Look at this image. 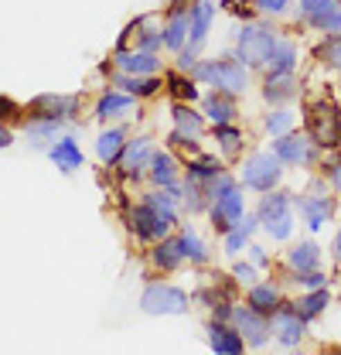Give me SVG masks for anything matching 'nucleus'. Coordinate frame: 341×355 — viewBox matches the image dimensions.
I'll return each instance as SVG.
<instances>
[{"mask_svg":"<svg viewBox=\"0 0 341 355\" xmlns=\"http://www.w3.org/2000/svg\"><path fill=\"white\" fill-rule=\"evenodd\" d=\"M250 304L273 318V311L280 308L283 301H280V291H277L273 284H253V287H250Z\"/></svg>","mask_w":341,"mask_h":355,"instance_id":"nucleus-24","label":"nucleus"},{"mask_svg":"<svg viewBox=\"0 0 341 355\" xmlns=\"http://www.w3.org/2000/svg\"><path fill=\"white\" fill-rule=\"evenodd\" d=\"M225 3H236V0H225Z\"/></svg>","mask_w":341,"mask_h":355,"instance_id":"nucleus-48","label":"nucleus"},{"mask_svg":"<svg viewBox=\"0 0 341 355\" xmlns=\"http://www.w3.org/2000/svg\"><path fill=\"white\" fill-rule=\"evenodd\" d=\"M290 205H294V198H290V191H270L263 202H259V222H263V229L277 239V243H283V239H290V232H294V212H290Z\"/></svg>","mask_w":341,"mask_h":355,"instance_id":"nucleus-2","label":"nucleus"},{"mask_svg":"<svg viewBox=\"0 0 341 355\" xmlns=\"http://www.w3.org/2000/svg\"><path fill=\"white\" fill-rule=\"evenodd\" d=\"M51 161H55L62 171H76V168L82 164V150H79V144H76V140L62 137V140L51 147Z\"/></svg>","mask_w":341,"mask_h":355,"instance_id":"nucleus-21","label":"nucleus"},{"mask_svg":"<svg viewBox=\"0 0 341 355\" xmlns=\"http://www.w3.org/2000/svg\"><path fill=\"white\" fill-rule=\"evenodd\" d=\"M191 76L209 83V86L222 89V92H243L250 86V65L239 62V58H215V62H195L191 65Z\"/></svg>","mask_w":341,"mask_h":355,"instance_id":"nucleus-1","label":"nucleus"},{"mask_svg":"<svg viewBox=\"0 0 341 355\" xmlns=\"http://www.w3.org/2000/svg\"><path fill=\"white\" fill-rule=\"evenodd\" d=\"M287 3L290 0H256V7L266 10V14H280V10H287Z\"/></svg>","mask_w":341,"mask_h":355,"instance_id":"nucleus-43","label":"nucleus"},{"mask_svg":"<svg viewBox=\"0 0 341 355\" xmlns=\"http://www.w3.org/2000/svg\"><path fill=\"white\" fill-rule=\"evenodd\" d=\"M335 7H341V0H300V21H311V17L328 14Z\"/></svg>","mask_w":341,"mask_h":355,"instance_id":"nucleus-35","label":"nucleus"},{"mask_svg":"<svg viewBox=\"0 0 341 355\" xmlns=\"http://www.w3.org/2000/svg\"><path fill=\"white\" fill-rule=\"evenodd\" d=\"M263 96L270 103H290L297 96V79L294 72H266V83H263Z\"/></svg>","mask_w":341,"mask_h":355,"instance_id":"nucleus-15","label":"nucleus"},{"mask_svg":"<svg viewBox=\"0 0 341 355\" xmlns=\"http://www.w3.org/2000/svg\"><path fill=\"white\" fill-rule=\"evenodd\" d=\"M297 44L294 42H280L277 44V51H273V58H270V72H294L297 69Z\"/></svg>","mask_w":341,"mask_h":355,"instance_id":"nucleus-28","label":"nucleus"},{"mask_svg":"<svg viewBox=\"0 0 341 355\" xmlns=\"http://www.w3.org/2000/svg\"><path fill=\"white\" fill-rule=\"evenodd\" d=\"M140 308L147 314H184L188 311V294L168 287V284H150L140 297Z\"/></svg>","mask_w":341,"mask_h":355,"instance_id":"nucleus-7","label":"nucleus"},{"mask_svg":"<svg viewBox=\"0 0 341 355\" xmlns=\"http://www.w3.org/2000/svg\"><path fill=\"white\" fill-rule=\"evenodd\" d=\"M290 127H294V113H290V110H277V113L266 116V130L277 133V137L290 133Z\"/></svg>","mask_w":341,"mask_h":355,"instance_id":"nucleus-36","label":"nucleus"},{"mask_svg":"<svg viewBox=\"0 0 341 355\" xmlns=\"http://www.w3.org/2000/svg\"><path fill=\"white\" fill-rule=\"evenodd\" d=\"M116 65L123 72H133V76H154L157 72V58L154 51H116Z\"/></svg>","mask_w":341,"mask_h":355,"instance_id":"nucleus-18","label":"nucleus"},{"mask_svg":"<svg viewBox=\"0 0 341 355\" xmlns=\"http://www.w3.org/2000/svg\"><path fill=\"white\" fill-rule=\"evenodd\" d=\"M280 164L283 161L277 154H253V157H246V164H243V184L253 188V191H273L280 184V178H283Z\"/></svg>","mask_w":341,"mask_h":355,"instance_id":"nucleus-5","label":"nucleus"},{"mask_svg":"<svg viewBox=\"0 0 341 355\" xmlns=\"http://www.w3.org/2000/svg\"><path fill=\"white\" fill-rule=\"evenodd\" d=\"M177 243H181V253H184V260H195V263H205V246H202V239L191 232V229H184L181 236H177Z\"/></svg>","mask_w":341,"mask_h":355,"instance_id":"nucleus-32","label":"nucleus"},{"mask_svg":"<svg viewBox=\"0 0 341 355\" xmlns=\"http://www.w3.org/2000/svg\"><path fill=\"white\" fill-rule=\"evenodd\" d=\"M10 144H14L10 130H7V127H0V147H10Z\"/></svg>","mask_w":341,"mask_h":355,"instance_id":"nucleus-46","label":"nucleus"},{"mask_svg":"<svg viewBox=\"0 0 341 355\" xmlns=\"http://www.w3.org/2000/svg\"><path fill=\"white\" fill-rule=\"evenodd\" d=\"M154 157V147H150V140L147 137H137V140H130L127 147H123V175L137 178L140 175V168H147V161Z\"/></svg>","mask_w":341,"mask_h":355,"instance_id":"nucleus-16","label":"nucleus"},{"mask_svg":"<svg viewBox=\"0 0 341 355\" xmlns=\"http://www.w3.org/2000/svg\"><path fill=\"white\" fill-rule=\"evenodd\" d=\"M307 24H311L314 31H321V35H341V7L328 10V14H317V17H311Z\"/></svg>","mask_w":341,"mask_h":355,"instance_id":"nucleus-33","label":"nucleus"},{"mask_svg":"<svg viewBox=\"0 0 341 355\" xmlns=\"http://www.w3.org/2000/svg\"><path fill=\"white\" fill-rule=\"evenodd\" d=\"M116 86H123L127 92L133 96H154L161 83L154 79V76H133V72H123V76H116Z\"/></svg>","mask_w":341,"mask_h":355,"instance_id":"nucleus-26","label":"nucleus"},{"mask_svg":"<svg viewBox=\"0 0 341 355\" xmlns=\"http://www.w3.org/2000/svg\"><path fill=\"white\" fill-rule=\"evenodd\" d=\"M79 110L76 96H38L35 99V116H48V120H72Z\"/></svg>","mask_w":341,"mask_h":355,"instance_id":"nucleus-14","label":"nucleus"},{"mask_svg":"<svg viewBox=\"0 0 341 355\" xmlns=\"http://www.w3.org/2000/svg\"><path fill=\"white\" fill-rule=\"evenodd\" d=\"M324 178H328V188L341 195V154L338 157H331V161L324 164Z\"/></svg>","mask_w":341,"mask_h":355,"instance_id":"nucleus-41","label":"nucleus"},{"mask_svg":"<svg viewBox=\"0 0 341 355\" xmlns=\"http://www.w3.org/2000/svg\"><path fill=\"white\" fill-rule=\"evenodd\" d=\"M130 225H133L137 239H161V236H168V229H170V222L161 219L150 202H143V205H137L130 212Z\"/></svg>","mask_w":341,"mask_h":355,"instance_id":"nucleus-13","label":"nucleus"},{"mask_svg":"<svg viewBox=\"0 0 341 355\" xmlns=\"http://www.w3.org/2000/svg\"><path fill=\"white\" fill-rule=\"evenodd\" d=\"M96 150H99V157H103L106 164L120 161V157H123V130H106L103 137H99Z\"/></svg>","mask_w":341,"mask_h":355,"instance_id":"nucleus-29","label":"nucleus"},{"mask_svg":"<svg viewBox=\"0 0 341 355\" xmlns=\"http://www.w3.org/2000/svg\"><path fill=\"white\" fill-rule=\"evenodd\" d=\"M181 260H184V253H181V243H177V239H164V243H157V250H154V263L157 266L174 270Z\"/></svg>","mask_w":341,"mask_h":355,"instance_id":"nucleus-31","label":"nucleus"},{"mask_svg":"<svg viewBox=\"0 0 341 355\" xmlns=\"http://www.w3.org/2000/svg\"><path fill=\"white\" fill-rule=\"evenodd\" d=\"M294 280H297V284H304L307 291H314V287H328V277L321 273V266H317V270H304V273H294Z\"/></svg>","mask_w":341,"mask_h":355,"instance_id":"nucleus-40","label":"nucleus"},{"mask_svg":"<svg viewBox=\"0 0 341 355\" xmlns=\"http://www.w3.org/2000/svg\"><path fill=\"white\" fill-rule=\"evenodd\" d=\"M188 28H191V14H184V10H170V21L164 24V44L174 48V51H181L184 44H188Z\"/></svg>","mask_w":341,"mask_h":355,"instance_id":"nucleus-19","label":"nucleus"},{"mask_svg":"<svg viewBox=\"0 0 341 355\" xmlns=\"http://www.w3.org/2000/svg\"><path fill=\"white\" fill-rule=\"evenodd\" d=\"M215 175H222V164L212 161V157H198V161L188 164V178H191V181H209V178H215Z\"/></svg>","mask_w":341,"mask_h":355,"instance_id":"nucleus-34","label":"nucleus"},{"mask_svg":"<svg viewBox=\"0 0 341 355\" xmlns=\"http://www.w3.org/2000/svg\"><path fill=\"white\" fill-rule=\"evenodd\" d=\"M212 0H198L195 7H191V28H188V44L181 48V69H191L195 65V55H198V48L205 44L209 38V24H212Z\"/></svg>","mask_w":341,"mask_h":355,"instance_id":"nucleus-6","label":"nucleus"},{"mask_svg":"<svg viewBox=\"0 0 341 355\" xmlns=\"http://www.w3.org/2000/svg\"><path fill=\"white\" fill-rule=\"evenodd\" d=\"M270 324H273L277 342H280V345H287V349L300 345V342H304V335H307V318L297 311V304H280V308L273 311Z\"/></svg>","mask_w":341,"mask_h":355,"instance_id":"nucleus-8","label":"nucleus"},{"mask_svg":"<svg viewBox=\"0 0 341 355\" xmlns=\"http://www.w3.org/2000/svg\"><path fill=\"white\" fill-rule=\"evenodd\" d=\"M0 116H17V106L10 99H0Z\"/></svg>","mask_w":341,"mask_h":355,"instance_id":"nucleus-45","label":"nucleus"},{"mask_svg":"<svg viewBox=\"0 0 341 355\" xmlns=\"http://www.w3.org/2000/svg\"><path fill=\"white\" fill-rule=\"evenodd\" d=\"M253 260H256V263H266V253H263L259 246H253Z\"/></svg>","mask_w":341,"mask_h":355,"instance_id":"nucleus-47","label":"nucleus"},{"mask_svg":"<svg viewBox=\"0 0 341 355\" xmlns=\"http://www.w3.org/2000/svg\"><path fill=\"white\" fill-rule=\"evenodd\" d=\"M205 110H209V116H212L215 123H229V120L236 116V103H232L229 92H222V89H215L212 96L205 99Z\"/></svg>","mask_w":341,"mask_h":355,"instance_id":"nucleus-25","label":"nucleus"},{"mask_svg":"<svg viewBox=\"0 0 341 355\" xmlns=\"http://www.w3.org/2000/svg\"><path fill=\"white\" fill-rule=\"evenodd\" d=\"M294 205L300 209V216H304V222H307V229H321L324 222L335 216V198L331 195H294Z\"/></svg>","mask_w":341,"mask_h":355,"instance_id":"nucleus-12","label":"nucleus"},{"mask_svg":"<svg viewBox=\"0 0 341 355\" xmlns=\"http://www.w3.org/2000/svg\"><path fill=\"white\" fill-rule=\"evenodd\" d=\"M168 86H170V92H174L177 99H184V103H188V99L195 103V96H198V89L191 86V79H181L177 72H168Z\"/></svg>","mask_w":341,"mask_h":355,"instance_id":"nucleus-37","label":"nucleus"},{"mask_svg":"<svg viewBox=\"0 0 341 355\" xmlns=\"http://www.w3.org/2000/svg\"><path fill=\"white\" fill-rule=\"evenodd\" d=\"M328 304H331V291H328V287H314V291H307V294L297 301V311L307 318V321H314V318L324 314Z\"/></svg>","mask_w":341,"mask_h":355,"instance_id":"nucleus-22","label":"nucleus"},{"mask_svg":"<svg viewBox=\"0 0 341 355\" xmlns=\"http://www.w3.org/2000/svg\"><path fill=\"white\" fill-rule=\"evenodd\" d=\"M212 222H215V229L225 236L229 229H236L239 222H243V195H239V188L232 184L229 191H222L218 198H215V205H212Z\"/></svg>","mask_w":341,"mask_h":355,"instance_id":"nucleus-11","label":"nucleus"},{"mask_svg":"<svg viewBox=\"0 0 341 355\" xmlns=\"http://www.w3.org/2000/svg\"><path fill=\"white\" fill-rule=\"evenodd\" d=\"M307 133L317 147H341V116L331 103H314L307 110Z\"/></svg>","mask_w":341,"mask_h":355,"instance_id":"nucleus-4","label":"nucleus"},{"mask_svg":"<svg viewBox=\"0 0 341 355\" xmlns=\"http://www.w3.org/2000/svg\"><path fill=\"white\" fill-rule=\"evenodd\" d=\"M280 38L270 31V28H256V24H246L239 31V48H236V58L246 62V65H270L273 51H277Z\"/></svg>","mask_w":341,"mask_h":355,"instance_id":"nucleus-3","label":"nucleus"},{"mask_svg":"<svg viewBox=\"0 0 341 355\" xmlns=\"http://www.w3.org/2000/svg\"><path fill=\"white\" fill-rule=\"evenodd\" d=\"M218 140H222L225 154H239V140H243V133L232 130V127H225V123H218Z\"/></svg>","mask_w":341,"mask_h":355,"instance_id":"nucleus-39","label":"nucleus"},{"mask_svg":"<svg viewBox=\"0 0 341 355\" xmlns=\"http://www.w3.org/2000/svg\"><path fill=\"white\" fill-rule=\"evenodd\" d=\"M174 120H177V130L170 133V140H174V144H181V140H188V137H198L202 127H205V123H202V116H198V113H191L188 106H177V110H174Z\"/></svg>","mask_w":341,"mask_h":355,"instance_id":"nucleus-23","label":"nucleus"},{"mask_svg":"<svg viewBox=\"0 0 341 355\" xmlns=\"http://www.w3.org/2000/svg\"><path fill=\"white\" fill-rule=\"evenodd\" d=\"M209 342H212L215 352H243L246 349V338L239 335V328H229V324H222V321H215L212 328H209Z\"/></svg>","mask_w":341,"mask_h":355,"instance_id":"nucleus-17","label":"nucleus"},{"mask_svg":"<svg viewBox=\"0 0 341 355\" xmlns=\"http://www.w3.org/2000/svg\"><path fill=\"white\" fill-rule=\"evenodd\" d=\"M130 106H133V99H130V96H120V92H106V96L99 99V106H96V116H99V120H110V116H120V113H127Z\"/></svg>","mask_w":341,"mask_h":355,"instance_id":"nucleus-30","label":"nucleus"},{"mask_svg":"<svg viewBox=\"0 0 341 355\" xmlns=\"http://www.w3.org/2000/svg\"><path fill=\"white\" fill-rule=\"evenodd\" d=\"M246 239H250V229L239 222L236 229H229V232H225V250H229V253H236V250H243V246H246Z\"/></svg>","mask_w":341,"mask_h":355,"instance_id":"nucleus-38","label":"nucleus"},{"mask_svg":"<svg viewBox=\"0 0 341 355\" xmlns=\"http://www.w3.org/2000/svg\"><path fill=\"white\" fill-rule=\"evenodd\" d=\"M157 44H164V31H140V51H154Z\"/></svg>","mask_w":341,"mask_h":355,"instance_id":"nucleus-42","label":"nucleus"},{"mask_svg":"<svg viewBox=\"0 0 341 355\" xmlns=\"http://www.w3.org/2000/svg\"><path fill=\"white\" fill-rule=\"evenodd\" d=\"M150 178L157 181V184H164V188H174V178H177V168H174V157L170 154H154L150 157Z\"/></svg>","mask_w":341,"mask_h":355,"instance_id":"nucleus-27","label":"nucleus"},{"mask_svg":"<svg viewBox=\"0 0 341 355\" xmlns=\"http://www.w3.org/2000/svg\"><path fill=\"white\" fill-rule=\"evenodd\" d=\"M287 266H290L294 273L317 270V266H321V250H317V243H297V246L287 253Z\"/></svg>","mask_w":341,"mask_h":355,"instance_id":"nucleus-20","label":"nucleus"},{"mask_svg":"<svg viewBox=\"0 0 341 355\" xmlns=\"http://www.w3.org/2000/svg\"><path fill=\"white\" fill-rule=\"evenodd\" d=\"M232 321H236L239 335L246 338V345H266V338H270V331H273L270 314L256 311L253 304H246V308H232Z\"/></svg>","mask_w":341,"mask_h":355,"instance_id":"nucleus-10","label":"nucleus"},{"mask_svg":"<svg viewBox=\"0 0 341 355\" xmlns=\"http://www.w3.org/2000/svg\"><path fill=\"white\" fill-rule=\"evenodd\" d=\"M273 154L283 164H314L317 161V144L311 140V133H283L273 140Z\"/></svg>","mask_w":341,"mask_h":355,"instance_id":"nucleus-9","label":"nucleus"},{"mask_svg":"<svg viewBox=\"0 0 341 355\" xmlns=\"http://www.w3.org/2000/svg\"><path fill=\"white\" fill-rule=\"evenodd\" d=\"M239 280H246V284H253V277H256V270L250 263H236V270H232Z\"/></svg>","mask_w":341,"mask_h":355,"instance_id":"nucleus-44","label":"nucleus"}]
</instances>
